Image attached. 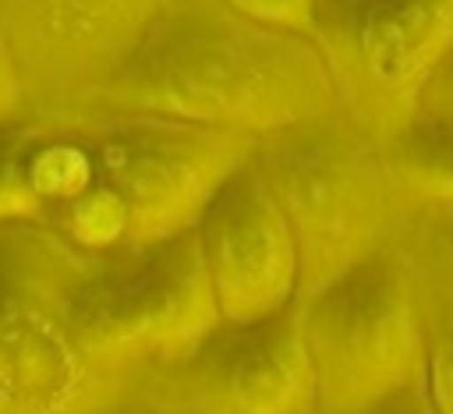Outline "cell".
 Returning a JSON list of instances; mask_svg holds the SVG:
<instances>
[{
	"label": "cell",
	"mask_w": 453,
	"mask_h": 414,
	"mask_svg": "<svg viewBox=\"0 0 453 414\" xmlns=\"http://www.w3.org/2000/svg\"><path fill=\"white\" fill-rule=\"evenodd\" d=\"M46 117H11L0 120V223L4 219H39L42 205L28 184V152L42 131Z\"/></svg>",
	"instance_id": "obj_13"
},
{
	"label": "cell",
	"mask_w": 453,
	"mask_h": 414,
	"mask_svg": "<svg viewBox=\"0 0 453 414\" xmlns=\"http://www.w3.org/2000/svg\"><path fill=\"white\" fill-rule=\"evenodd\" d=\"M195 237L223 322L262 318L297 297L294 234L255 159L216 188Z\"/></svg>",
	"instance_id": "obj_9"
},
{
	"label": "cell",
	"mask_w": 453,
	"mask_h": 414,
	"mask_svg": "<svg viewBox=\"0 0 453 414\" xmlns=\"http://www.w3.org/2000/svg\"><path fill=\"white\" fill-rule=\"evenodd\" d=\"M432 212H435V219L442 223V230H446V237L453 241V205H428Z\"/></svg>",
	"instance_id": "obj_17"
},
{
	"label": "cell",
	"mask_w": 453,
	"mask_h": 414,
	"mask_svg": "<svg viewBox=\"0 0 453 414\" xmlns=\"http://www.w3.org/2000/svg\"><path fill=\"white\" fill-rule=\"evenodd\" d=\"M301 326L315 375V414L432 410L396 237L304 294Z\"/></svg>",
	"instance_id": "obj_4"
},
{
	"label": "cell",
	"mask_w": 453,
	"mask_h": 414,
	"mask_svg": "<svg viewBox=\"0 0 453 414\" xmlns=\"http://www.w3.org/2000/svg\"><path fill=\"white\" fill-rule=\"evenodd\" d=\"M138 403L223 414H315L301 297L262 318L219 322L184 364L149 382Z\"/></svg>",
	"instance_id": "obj_8"
},
{
	"label": "cell",
	"mask_w": 453,
	"mask_h": 414,
	"mask_svg": "<svg viewBox=\"0 0 453 414\" xmlns=\"http://www.w3.org/2000/svg\"><path fill=\"white\" fill-rule=\"evenodd\" d=\"M425 103L453 110V53H449V60L435 71V78L428 81V88H425Z\"/></svg>",
	"instance_id": "obj_16"
},
{
	"label": "cell",
	"mask_w": 453,
	"mask_h": 414,
	"mask_svg": "<svg viewBox=\"0 0 453 414\" xmlns=\"http://www.w3.org/2000/svg\"><path fill=\"white\" fill-rule=\"evenodd\" d=\"M74 124L92 149L96 177L127 202V248L191 230L216 188L255 152L248 131L166 113H85Z\"/></svg>",
	"instance_id": "obj_6"
},
{
	"label": "cell",
	"mask_w": 453,
	"mask_h": 414,
	"mask_svg": "<svg viewBox=\"0 0 453 414\" xmlns=\"http://www.w3.org/2000/svg\"><path fill=\"white\" fill-rule=\"evenodd\" d=\"M226 7H234L237 14L258 21V25H273V28H287V32H304L311 28L315 7L319 0H223Z\"/></svg>",
	"instance_id": "obj_14"
},
{
	"label": "cell",
	"mask_w": 453,
	"mask_h": 414,
	"mask_svg": "<svg viewBox=\"0 0 453 414\" xmlns=\"http://www.w3.org/2000/svg\"><path fill=\"white\" fill-rule=\"evenodd\" d=\"M96 255L78 251L39 219L0 223V410L120 407L71 336V297Z\"/></svg>",
	"instance_id": "obj_5"
},
{
	"label": "cell",
	"mask_w": 453,
	"mask_h": 414,
	"mask_svg": "<svg viewBox=\"0 0 453 414\" xmlns=\"http://www.w3.org/2000/svg\"><path fill=\"white\" fill-rule=\"evenodd\" d=\"M386 159L414 205H453V110L421 99L386 142Z\"/></svg>",
	"instance_id": "obj_11"
},
{
	"label": "cell",
	"mask_w": 453,
	"mask_h": 414,
	"mask_svg": "<svg viewBox=\"0 0 453 414\" xmlns=\"http://www.w3.org/2000/svg\"><path fill=\"white\" fill-rule=\"evenodd\" d=\"M219 322L195 226L96 255L71 297L74 347L120 403H138L145 386L184 364Z\"/></svg>",
	"instance_id": "obj_3"
},
{
	"label": "cell",
	"mask_w": 453,
	"mask_h": 414,
	"mask_svg": "<svg viewBox=\"0 0 453 414\" xmlns=\"http://www.w3.org/2000/svg\"><path fill=\"white\" fill-rule=\"evenodd\" d=\"M311 35L258 25L223 0H163L81 113H166L265 134L336 110Z\"/></svg>",
	"instance_id": "obj_1"
},
{
	"label": "cell",
	"mask_w": 453,
	"mask_h": 414,
	"mask_svg": "<svg viewBox=\"0 0 453 414\" xmlns=\"http://www.w3.org/2000/svg\"><path fill=\"white\" fill-rule=\"evenodd\" d=\"M308 35L340 110L386 145L453 53V0H319Z\"/></svg>",
	"instance_id": "obj_7"
},
{
	"label": "cell",
	"mask_w": 453,
	"mask_h": 414,
	"mask_svg": "<svg viewBox=\"0 0 453 414\" xmlns=\"http://www.w3.org/2000/svg\"><path fill=\"white\" fill-rule=\"evenodd\" d=\"M297 248V297L400 234L418 209L375 142L340 106L273 127L251 152Z\"/></svg>",
	"instance_id": "obj_2"
},
{
	"label": "cell",
	"mask_w": 453,
	"mask_h": 414,
	"mask_svg": "<svg viewBox=\"0 0 453 414\" xmlns=\"http://www.w3.org/2000/svg\"><path fill=\"white\" fill-rule=\"evenodd\" d=\"M42 223L53 234H60L67 244H74L78 251H85V255L124 251L127 248V234H131L127 202L120 198L117 188H110L99 177L81 195H74L71 202L50 209L42 216Z\"/></svg>",
	"instance_id": "obj_12"
},
{
	"label": "cell",
	"mask_w": 453,
	"mask_h": 414,
	"mask_svg": "<svg viewBox=\"0 0 453 414\" xmlns=\"http://www.w3.org/2000/svg\"><path fill=\"white\" fill-rule=\"evenodd\" d=\"M21 113H25V85H21V74H18L11 39L0 28V120L21 117Z\"/></svg>",
	"instance_id": "obj_15"
},
{
	"label": "cell",
	"mask_w": 453,
	"mask_h": 414,
	"mask_svg": "<svg viewBox=\"0 0 453 414\" xmlns=\"http://www.w3.org/2000/svg\"><path fill=\"white\" fill-rule=\"evenodd\" d=\"M411 308L421 336L432 410L453 414V241L428 205H418L396 234Z\"/></svg>",
	"instance_id": "obj_10"
}]
</instances>
